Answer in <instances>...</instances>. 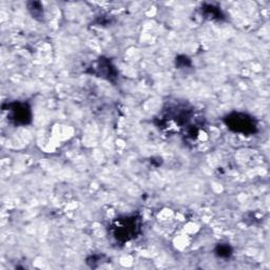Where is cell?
Instances as JSON below:
<instances>
[{
    "instance_id": "cell-1",
    "label": "cell",
    "mask_w": 270,
    "mask_h": 270,
    "mask_svg": "<svg viewBox=\"0 0 270 270\" xmlns=\"http://www.w3.org/2000/svg\"><path fill=\"white\" fill-rule=\"evenodd\" d=\"M226 123L231 130L243 134L255 133L257 129V123L254 118L242 113L229 115L226 119Z\"/></svg>"
},
{
    "instance_id": "cell-3",
    "label": "cell",
    "mask_w": 270,
    "mask_h": 270,
    "mask_svg": "<svg viewBox=\"0 0 270 270\" xmlns=\"http://www.w3.org/2000/svg\"><path fill=\"white\" fill-rule=\"evenodd\" d=\"M12 112L13 118L16 120V122L27 123L28 120H30V111L26 105H17V107L12 110Z\"/></svg>"
},
{
    "instance_id": "cell-2",
    "label": "cell",
    "mask_w": 270,
    "mask_h": 270,
    "mask_svg": "<svg viewBox=\"0 0 270 270\" xmlns=\"http://www.w3.org/2000/svg\"><path fill=\"white\" fill-rule=\"evenodd\" d=\"M139 226L137 224L136 218H126L123 220H119L117 224V239H124L129 240L134 238L133 236L136 235Z\"/></svg>"
},
{
    "instance_id": "cell-4",
    "label": "cell",
    "mask_w": 270,
    "mask_h": 270,
    "mask_svg": "<svg viewBox=\"0 0 270 270\" xmlns=\"http://www.w3.org/2000/svg\"><path fill=\"white\" fill-rule=\"evenodd\" d=\"M28 8H29V11L31 12L32 16L34 18H43L44 17V8L41 6L40 3H29L28 4Z\"/></svg>"
}]
</instances>
